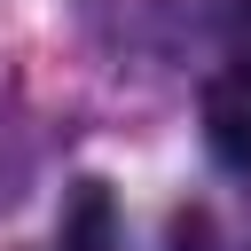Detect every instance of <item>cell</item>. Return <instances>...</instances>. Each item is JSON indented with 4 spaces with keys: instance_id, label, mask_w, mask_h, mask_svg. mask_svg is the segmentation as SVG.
<instances>
[{
    "instance_id": "obj_1",
    "label": "cell",
    "mask_w": 251,
    "mask_h": 251,
    "mask_svg": "<svg viewBox=\"0 0 251 251\" xmlns=\"http://www.w3.org/2000/svg\"><path fill=\"white\" fill-rule=\"evenodd\" d=\"M204 141L227 173L251 180V63H227L204 94Z\"/></svg>"
},
{
    "instance_id": "obj_2",
    "label": "cell",
    "mask_w": 251,
    "mask_h": 251,
    "mask_svg": "<svg viewBox=\"0 0 251 251\" xmlns=\"http://www.w3.org/2000/svg\"><path fill=\"white\" fill-rule=\"evenodd\" d=\"M55 251H118V204H110V188H102V180H78V196H71V212H63Z\"/></svg>"
},
{
    "instance_id": "obj_3",
    "label": "cell",
    "mask_w": 251,
    "mask_h": 251,
    "mask_svg": "<svg viewBox=\"0 0 251 251\" xmlns=\"http://www.w3.org/2000/svg\"><path fill=\"white\" fill-rule=\"evenodd\" d=\"M243 8H251V0H243Z\"/></svg>"
}]
</instances>
